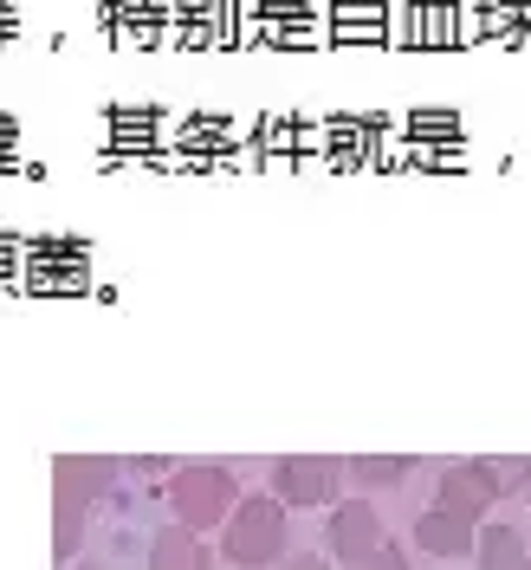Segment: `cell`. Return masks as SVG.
Here are the masks:
<instances>
[{"label": "cell", "instance_id": "6da1fadb", "mask_svg": "<svg viewBox=\"0 0 531 570\" xmlns=\"http://www.w3.org/2000/svg\"><path fill=\"white\" fill-rule=\"evenodd\" d=\"M59 480V499H52V558L59 564H78V538H85V519L117 499V480H124V461L110 454H66L52 466Z\"/></svg>", "mask_w": 531, "mask_h": 570}, {"label": "cell", "instance_id": "7a4b0ae2", "mask_svg": "<svg viewBox=\"0 0 531 570\" xmlns=\"http://www.w3.org/2000/svg\"><path fill=\"white\" fill-rule=\"evenodd\" d=\"M220 558L234 570H279L292 558V525H285V499L266 493H240V505L220 525Z\"/></svg>", "mask_w": 531, "mask_h": 570}, {"label": "cell", "instance_id": "3957f363", "mask_svg": "<svg viewBox=\"0 0 531 570\" xmlns=\"http://www.w3.org/2000/svg\"><path fill=\"white\" fill-rule=\"evenodd\" d=\"M163 499H169V519L188 525V532H220L227 512L240 505V480L220 461H181L169 480H163Z\"/></svg>", "mask_w": 531, "mask_h": 570}, {"label": "cell", "instance_id": "277c9868", "mask_svg": "<svg viewBox=\"0 0 531 570\" xmlns=\"http://www.w3.org/2000/svg\"><path fill=\"white\" fill-rule=\"evenodd\" d=\"M383 544H390V532H383V519H376L370 499H337V505H331V519H324V551H331V564L370 570V558H376Z\"/></svg>", "mask_w": 531, "mask_h": 570}, {"label": "cell", "instance_id": "5b68a950", "mask_svg": "<svg viewBox=\"0 0 531 570\" xmlns=\"http://www.w3.org/2000/svg\"><path fill=\"white\" fill-rule=\"evenodd\" d=\"M351 473L337 454H285L273 461V493L298 512V505H337V487H344Z\"/></svg>", "mask_w": 531, "mask_h": 570}, {"label": "cell", "instance_id": "8992f818", "mask_svg": "<svg viewBox=\"0 0 531 570\" xmlns=\"http://www.w3.org/2000/svg\"><path fill=\"white\" fill-rule=\"evenodd\" d=\"M434 505H441V512H454V519H466V525H486V519H493V487H486V480L473 473V461L441 466Z\"/></svg>", "mask_w": 531, "mask_h": 570}, {"label": "cell", "instance_id": "52a82bcc", "mask_svg": "<svg viewBox=\"0 0 531 570\" xmlns=\"http://www.w3.org/2000/svg\"><path fill=\"white\" fill-rule=\"evenodd\" d=\"M142 570H214V551L201 544V532H188V525L169 519L142 544Z\"/></svg>", "mask_w": 531, "mask_h": 570}, {"label": "cell", "instance_id": "ba28073f", "mask_svg": "<svg viewBox=\"0 0 531 570\" xmlns=\"http://www.w3.org/2000/svg\"><path fill=\"white\" fill-rule=\"evenodd\" d=\"M473 544H480V525H466V519L441 512V505H427L422 519H415V551L441 558V564H454V558H473Z\"/></svg>", "mask_w": 531, "mask_h": 570}, {"label": "cell", "instance_id": "9c48e42d", "mask_svg": "<svg viewBox=\"0 0 531 570\" xmlns=\"http://www.w3.org/2000/svg\"><path fill=\"white\" fill-rule=\"evenodd\" d=\"M473 564H480V570H531L525 532H519V525H499V519H486V525H480V544H473Z\"/></svg>", "mask_w": 531, "mask_h": 570}, {"label": "cell", "instance_id": "30bf717a", "mask_svg": "<svg viewBox=\"0 0 531 570\" xmlns=\"http://www.w3.org/2000/svg\"><path fill=\"white\" fill-rule=\"evenodd\" d=\"M344 473H351V487H363V493H390V487H402L415 473V461L409 454H351Z\"/></svg>", "mask_w": 531, "mask_h": 570}, {"label": "cell", "instance_id": "8fae6325", "mask_svg": "<svg viewBox=\"0 0 531 570\" xmlns=\"http://www.w3.org/2000/svg\"><path fill=\"white\" fill-rule=\"evenodd\" d=\"M473 473L493 487V499L525 493V487H531V454H480V461H473Z\"/></svg>", "mask_w": 531, "mask_h": 570}, {"label": "cell", "instance_id": "7c38bea8", "mask_svg": "<svg viewBox=\"0 0 531 570\" xmlns=\"http://www.w3.org/2000/svg\"><path fill=\"white\" fill-rule=\"evenodd\" d=\"M176 454H130V461H124V473H130V480H169V473H176Z\"/></svg>", "mask_w": 531, "mask_h": 570}, {"label": "cell", "instance_id": "4fadbf2b", "mask_svg": "<svg viewBox=\"0 0 531 570\" xmlns=\"http://www.w3.org/2000/svg\"><path fill=\"white\" fill-rule=\"evenodd\" d=\"M370 570H415V558H409V551H395V544H383V551L370 558Z\"/></svg>", "mask_w": 531, "mask_h": 570}, {"label": "cell", "instance_id": "5bb4252c", "mask_svg": "<svg viewBox=\"0 0 531 570\" xmlns=\"http://www.w3.org/2000/svg\"><path fill=\"white\" fill-rule=\"evenodd\" d=\"M279 570H331V551H298V558H285Z\"/></svg>", "mask_w": 531, "mask_h": 570}, {"label": "cell", "instance_id": "9a60e30c", "mask_svg": "<svg viewBox=\"0 0 531 570\" xmlns=\"http://www.w3.org/2000/svg\"><path fill=\"white\" fill-rule=\"evenodd\" d=\"M66 570H105V564H66Z\"/></svg>", "mask_w": 531, "mask_h": 570}]
</instances>
